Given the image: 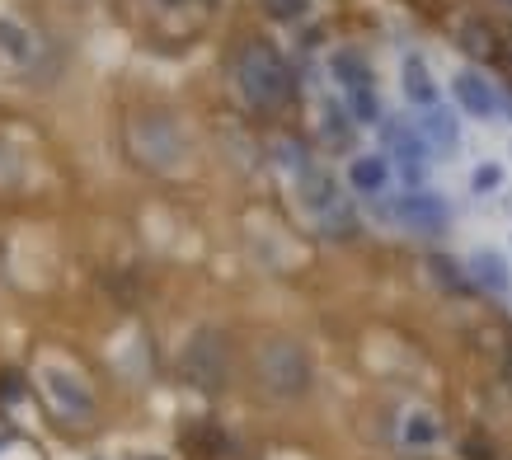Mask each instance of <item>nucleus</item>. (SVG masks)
I'll return each mask as SVG.
<instances>
[{"mask_svg": "<svg viewBox=\"0 0 512 460\" xmlns=\"http://www.w3.org/2000/svg\"><path fill=\"white\" fill-rule=\"evenodd\" d=\"M235 71H240V90L254 108H282L292 99V71L268 43H249Z\"/></svg>", "mask_w": 512, "mask_h": 460, "instance_id": "obj_1", "label": "nucleus"}, {"mask_svg": "<svg viewBox=\"0 0 512 460\" xmlns=\"http://www.w3.org/2000/svg\"><path fill=\"white\" fill-rule=\"evenodd\" d=\"M259 381H264L268 395L292 399L311 385V362H306V353H301L296 343H287V338L264 343V353H259Z\"/></svg>", "mask_w": 512, "mask_h": 460, "instance_id": "obj_2", "label": "nucleus"}, {"mask_svg": "<svg viewBox=\"0 0 512 460\" xmlns=\"http://www.w3.org/2000/svg\"><path fill=\"white\" fill-rule=\"evenodd\" d=\"M301 198H306L311 216L325 230H348V207H343V193H339V184L329 179L325 169H315V165L301 169Z\"/></svg>", "mask_w": 512, "mask_h": 460, "instance_id": "obj_3", "label": "nucleus"}, {"mask_svg": "<svg viewBox=\"0 0 512 460\" xmlns=\"http://www.w3.org/2000/svg\"><path fill=\"white\" fill-rule=\"evenodd\" d=\"M381 146L395 155V165H400L404 184H419V179H423V165H428V146H423L419 127H409L404 118H381Z\"/></svg>", "mask_w": 512, "mask_h": 460, "instance_id": "obj_4", "label": "nucleus"}, {"mask_svg": "<svg viewBox=\"0 0 512 460\" xmlns=\"http://www.w3.org/2000/svg\"><path fill=\"white\" fill-rule=\"evenodd\" d=\"M395 216H400L404 226L423 230V235L447 230V202L437 198V193H409V198L395 202Z\"/></svg>", "mask_w": 512, "mask_h": 460, "instance_id": "obj_5", "label": "nucleus"}, {"mask_svg": "<svg viewBox=\"0 0 512 460\" xmlns=\"http://www.w3.org/2000/svg\"><path fill=\"white\" fill-rule=\"evenodd\" d=\"M451 94H456V104L466 108L470 118H494L498 113V94L489 90V80L480 71H456L451 76Z\"/></svg>", "mask_w": 512, "mask_h": 460, "instance_id": "obj_6", "label": "nucleus"}, {"mask_svg": "<svg viewBox=\"0 0 512 460\" xmlns=\"http://www.w3.org/2000/svg\"><path fill=\"white\" fill-rule=\"evenodd\" d=\"M400 80H404V94H409V104H419V108H437V80L433 71H428V62L423 57H404L400 66Z\"/></svg>", "mask_w": 512, "mask_h": 460, "instance_id": "obj_7", "label": "nucleus"}, {"mask_svg": "<svg viewBox=\"0 0 512 460\" xmlns=\"http://www.w3.org/2000/svg\"><path fill=\"white\" fill-rule=\"evenodd\" d=\"M419 137L428 151H456V141H461V132H456V118H451L447 108H423L419 118Z\"/></svg>", "mask_w": 512, "mask_h": 460, "instance_id": "obj_8", "label": "nucleus"}, {"mask_svg": "<svg viewBox=\"0 0 512 460\" xmlns=\"http://www.w3.org/2000/svg\"><path fill=\"white\" fill-rule=\"evenodd\" d=\"M348 184H353L357 193H381V188L390 184V165L381 155H357L353 165H348Z\"/></svg>", "mask_w": 512, "mask_h": 460, "instance_id": "obj_9", "label": "nucleus"}, {"mask_svg": "<svg viewBox=\"0 0 512 460\" xmlns=\"http://www.w3.org/2000/svg\"><path fill=\"white\" fill-rule=\"evenodd\" d=\"M470 277L480 282L484 292H508V287H512V273H508V263L498 259L494 249H480V254L470 259Z\"/></svg>", "mask_w": 512, "mask_h": 460, "instance_id": "obj_10", "label": "nucleus"}, {"mask_svg": "<svg viewBox=\"0 0 512 460\" xmlns=\"http://www.w3.org/2000/svg\"><path fill=\"white\" fill-rule=\"evenodd\" d=\"M329 71L339 76L343 90H362V85H372V66H367V57H362V52H353V47L334 52V57H329Z\"/></svg>", "mask_w": 512, "mask_h": 460, "instance_id": "obj_11", "label": "nucleus"}, {"mask_svg": "<svg viewBox=\"0 0 512 460\" xmlns=\"http://www.w3.org/2000/svg\"><path fill=\"white\" fill-rule=\"evenodd\" d=\"M0 57H10V62H29L33 57L29 29H24L19 19H10V15H0Z\"/></svg>", "mask_w": 512, "mask_h": 460, "instance_id": "obj_12", "label": "nucleus"}, {"mask_svg": "<svg viewBox=\"0 0 512 460\" xmlns=\"http://www.w3.org/2000/svg\"><path fill=\"white\" fill-rule=\"evenodd\" d=\"M348 94V113H353L357 123H381V104H376L372 85H362V90H343Z\"/></svg>", "mask_w": 512, "mask_h": 460, "instance_id": "obj_13", "label": "nucleus"}, {"mask_svg": "<svg viewBox=\"0 0 512 460\" xmlns=\"http://www.w3.org/2000/svg\"><path fill=\"white\" fill-rule=\"evenodd\" d=\"M47 385H57L52 395L62 399L66 409H85V404H90V395H85V385H76L71 376H62V371H47Z\"/></svg>", "mask_w": 512, "mask_h": 460, "instance_id": "obj_14", "label": "nucleus"}, {"mask_svg": "<svg viewBox=\"0 0 512 460\" xmlns=\"http://www.w3.org/2000/svg\"><path fill=\"white\" fill-rule=\"evenodd\" d=\"M414 446H428L437 442V418L433 414H409V432H404Z\"/></svg>", "mask_w": 512, "mask_h": 460, "instance_id": "obj_15", "label": "nucleus"}, {"mask_svg": "<svg viewBox=\"0 0 512 460\" xmlns=\"http://www.w3.org/2000/svg\"><path fill=\"white\" fill-rule=\"evenodd\" d=\"M325 141L329 146H343V141H348V118H343L334 104L325 108Z\"/></svg>", "mask_w": 512, "mask_h": 460, "instance_id": "obj_16", "label": "nucleus"}, {"mask_svg": "<svg viewBox=\"0 0 512 460\" xmlns=\"http://www.w3.org/2000/svg\"><path fill=\"white\" fill-rule=\"evenodd\" d=\"M264 10L273 19H301L311 10V0H264Z\"/></svg>", "mask_w": 512, "mask_h": 460, "instance_id": "obj_17", "label": "nucleus"}, {"mask_svg": "<svg viewBox=\"0 0 512 460\" xmlns=\"http://www.w3.org/2000/svg\"><path fill=\"white\" fill-rule=\"evenodd\" d=\"M503 184V169L498 165H480L475 169V188H480V193H489V188H498Z\"/></svg>", "mask_w": 512, "mask_h": 460, "instance_id": "obj_18", "label": "nucleus"}, {"mask_svg": "<svg viewBox=\"0 0 512 460\" xmlns=\"http://www.w3.org/2000/svg\"><path fill=\"white\" fill-rule=\"evenodd\" d=\"M433 273H442V282H447V287H470V282H461V277H456V268H451L447 259H433Z\"/></svg>", "mask_w": 512, "mask_h": 460, "instance_id": "obj_19", "label": "nucleus"}, {"mask_svg": "<svg viewBox=\"0 0 512 460\" xmlns=\"http://www.w3.org/2000/svg\"><path fill=\"white\" fill-rule=\"evenodd\" d=\"M498 108H503V113L512 118V94H498Z\"/></svg>", "mask_w": 512, "mask_h": 460, "instance_id": "obj_20", "label": "nucleus"}]
</instances>
